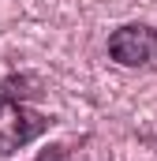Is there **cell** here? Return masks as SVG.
I'll return each instance as SVG.
<instances>
[{"label": "cell", "instance_id": "obj_1", "mask_svg": "<svg viewBox=\"0 0 157 161\" xmlns=\"http://www.w3.org/2000/svg\"><path fill=\"white\" fill-rule=\"evenodd\" d=\"M45 124L49 120L41 113H30L26 105H19V101L0 94V158H8V154L23 150L26 142H34L45 131Z\"/></svg>", "mask_w": 157, "mask_h": 161}, {"label": "cell", "instance_id": "obj_3", "mask_svg": "<svg viewBox=\"0 0 157 161\" xmlns=\"http://www.w3.org/2000/svg\"><path fill=\"white\" fill-rule=\"evenodd\" d=\"M41 161H60V158H41Z\"/></svg>", "mask_w": 157, "mask_h": 161}, {"label": "cell", "instance_id": "obj_2", "mask_svg": "<svg viewBox=\"0 0 157 161\" xmlns=\"http://www.w3.org/2000/svg\"><path fill=\"white\" fill-rule=\"evenodd\" d=\"M109 56L116 64H123V68H150L157 60V30L142 26V23L120 26L109 38Z\"/></svg>", "mask_w": 157, "mask_h": 161}]
</instances>
